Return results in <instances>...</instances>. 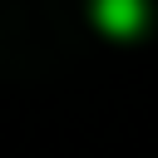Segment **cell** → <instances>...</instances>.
<instances>
[{"instance_id":"obj_1","label":"cell","mask_w":158,"mask_h":158,"mask_svg":"<svg viewBox=\"0 0 158 158\" xmlns=\"http://www.w3.org/2000/svg\"><path fill=\"white\" fill-rule=\"evenodd\" d=\"M143 0H94V20H99V30L104 35H118V40H128V35H138L143 30Z\"/></svg>"}]
</instances>
